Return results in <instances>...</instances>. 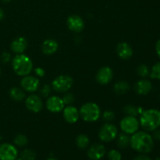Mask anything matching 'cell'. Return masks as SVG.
<instances>
[{"label": "cell", "mask_w": 160, "mask_h": 160, "mask_svg": "<svg viewBox=\"0 0 160 160\" xmlns=\"http://www.w3.org/2000/svg\"><path fill=\"white\" fill-rule=\"evenodd\" d=\"M130 145L138 152L148 154L154 148V139L147 131H137L131 137Z\"/></svg>", "instance_id": "obj_1"}, {"label": "cell", "mask_w": 160, "mask_h": 160, "mask_svg": "<svg viewBox=\"0 0 160 160\" xmlns=\"http://www.w3.org/2000/svg\"><path fill=\"white\" fill-rule=\"evenodd\" d=\"M140 125L145 131L150 132L160 127V111L156 109L144 110L141 114Z\"/></svg>", "instance_id": "obj_2"}, {"label": "cell", "mask_w": 160, "mask_h": 160, "mask_svg": "<svg viewBox=\"0 0 160 160\" xmlns=\"http://www.w3.org/2000/svg\"><path fill=\"white\" fill-rule=\"evenodd\" d=\"M12 67L13 71L18 76L24 77L29 74L33 69V62L26 55L17 54L12 60Z\"/></svg>", "instance_id": "obj_3"}, {"label": "cell", "mask_w": 160, "mask_h": 160, "mask_svg": "<svg viewBox=\"0 0 160 160\" xmlns=\"http://www.w3.org/2000/svg\"><path fill=\"white\" fill-rule=\"evenodd\" d=\"M80 117L86 122H95L100 117L101 111L95 102H88L83 105L79 111Z\"/></svg>", "instance_id": "obj_4"}, {"label": "cell", "mask_w": 160, "mask_h": 160, "mask_svg": "<svg viewBox=\"0 0 160 160\" xmlns=\"http://www.w3.org/2000/svg\"><path fill=\"white\" fill-rule=\"evenodd\" d=\"M73 84V78L68 75H60L53 80L52 83V89L56 92H67Z\"/></svg>", "instance_id": "obj_5"}, {"label": "cell", "mask_w": 160, "mask_h": 160, "mask_svg": "<svg viewBox=\"0 0 160 160\" xmlns=\"http://www.w3.org/2000/svg\"><path fill=\"white\" fill-rule=\"evenodd\" d=\"M118 134V129L112 123H105L98 131V138L102 142H110L113 141Z\"/></svg>", "instance_id": "obj_6"}, {"label": "cell", "mask_w": 160, "mask_h": 160, "mask_svg": "<svg viewBox=\"0 0 160 160\" xmlns=\"http://www.w3.org/2000/svg\"><path fill=\"white\" fill-rule=\"evenodd\" d=\"M120 126L123 133L128 134H133L138 130L140 123L134 117L127 116L120 121Z\"/></svg>", "instance_id": "obj_7"}, {"label": "cell", "mask_w": 160, "mask_h": 160, "mask_svg": "<svg viewBox=\"0 0 160 160\" xmlns=\"http://www.w3.org/2000/svg\"><path fill=\"white\" fill-rule=\"evenodd\" d=\"M18 156V151L14 145L9 143L0 145V160H16Z\"/></svg>", "instance_id": "obj_8"}, {"label": "cell", "mask_w": 160, "mask_h": 160, "mask_svg": "<svg viewBox=\"0 0 160 160\" xmlns=\"http://www.w3.org/2000/svg\"><path fill=\"white\" fill-rule=\"evenodd\" d=\"M25 105L28 110L32 112H39L43 109V102L37 95H31L25 100Z\"/></svg>", "instance_id": "obj_9"}, {"label": "cell", "mask_w": 160, "mask_h": 160, "mask_svg": "<svg viewBox=\"0 0 160 160\" xmlns=\"http://www.w3.org/2000/svg\"><path fill=\"white\" fill-rule=\"evenodd\" d=\"M20 85L23 90L28 92H34L38 90L40 85V81L37 78L27 75L20 81Z\"/></svg>", "instance_id": "obj_10"}, {"label": "cell", "mask_w": 160, "mask_h": 160, "mask_svg": "<svg viewBox=\"0 0 160 160\" xmlns=\"http://www.w3.org/2000/svg\"><path fill=\"white\" fill-rule=\"evenodd\" d=\"M67 24L69 29L75 33H80L84 30V21L80 16L71 15L67 18Z\"/></svg>", "instance_id": "obj_11"}, {"label": "cell", "mask_w": 160, "mask_h": 160, "mask_svg": "<svg viewBox=\"0 0 160 160\" xmlns=\"http://www.w3.org/2000/svg\"><path fill=\"white\" fill-rule=\"evenodd\" d=\"M64 102L62 98L59 96H52L48 98L46 101V108L51 112H61L64 109Z\"/></svg>", "instance_id": "obj_12"}, {"label": "cell", "mask_w": 160, "mask_h": 160, "mask_svg": "<svg viewBox=\"0 0 160 160\" xmlns=\"http://www.w3.org/2000/svg\"><path fill=\"white\" fill-rule=\"evenodd\" d=\"M112 70L109 67H103L98 70L96 74V81L102 85L109 84L112 79Z\"/></svg>", "instance_id": "obj_13"}, {"label": "cell", "mask_w": 160, "mask_h": 160, "mask_svg": "<svg viewBox=\"0 0 160 160\" xmlns=\"http://www.w3.org/2000/svg\"><path fill=\"white\" fill-rule=\"evenodd\" d=\"M88 156L92 160H100L106 155V148L102 144H94L88 150Z\"/></svg>", "instance_id": "obj_14"}, {"label": "cell", "mask_w": 160, "mask_h": 160, "mask_svg": "<svg viewBox=\"0 0 160 160\" xmlns=\"http://www.w3.org/2000/svg\"><path fill=\"white\" fill-rule=\"evenodd\" d=\"M64 120L68 123H75L80 117L79 111L73 106H68L63 110Z\"/></svg>", "instance_id": "obj_15"}, {"label": "cell", "mask_w": 160, "mask_h": 160, "mask_svg": "<svg viewBox=\"0 0 160 160\" xmlns=\"http://www.w3.org/2000/svg\"><path fill=\"white\" fill-rule=\"evenodd\" d=\"M152 89V84L148 80H140L134 85V91L138 95H148Z\"/></svg>", "instance_id": "obj_16"}, {"label": "cell", "mask_w": 160, "mask_h": 160, "mask_svg": "<svg viewBox=\"0 0 160 160\" xmlns=\"http://www.w3.org/2000/svg\"><path fill=\"white\" fill-rule=\"evenodd\" d=\"M117 53L120 59L127 60L132 56L133 49L127 42H120L117 46Z\"/></svg>", "instance_id": "obj_17"}, {"label": "cell", "mask_w": 160, "mask_h": 160, "mask_svg": "<svg viewBox=\"0 0 160 160\" xmlns=\"http://www.w3.org/2000/svg\"><path fill=\"white\" fill-rule=\"evenodd\" d=\"M28 47V41L23 37H18L14 39L10 45L11 50L16 54H21Z\"/></svg>", "instance_id": "obj_18"}, {"label": "cell", "mask_w": 160, "mask_h": 160, "mask_svg": "<svg viewBox=\"0 0 160 160\" xmlns=\"http://www.w3.org/2000/svg\"><path fill=\"white\" fill-rule=\"evenodd\" d=\"M59 48V44L54 39H46L42 45V51L46 56L54 54Z\"/></svg>", "instance_id": "obj_19"}, {"label": "cell", "mask_w": 160, "mask_h": 160, "mask_svg": "<svg viewBox=\"0 0 160 160\" xmlns=\"http://www.w3.org/2000/svg\"><path fill=\"white\" fill-rule=\"evenodd\" d=\"M130 90V84L126 81H119L116 83L113 86V91L117 95H123L126 94Z\"/></svg>", "instance_id": "obj_20"}, {"label": "cell", "mask_w": 160, "mask_h": 160, "mask_svg": "<svg viewBox=\"0 0 160 160\" xmlns=\"http://www.w3.org/2000/svg\"><path fill=\"white\" fill-rule=\"evenodd\" d=\"M9 95L11 98L13 99L14 101L20 102L24 98L25 94L23 90H21L19 88H12L9 91Z\"/></svg>", "instance_id": "obj_21"}, {"label": "cell", "mask_w": 160, "mask_h": 160, "mask_svg": "<svg viewBox=\"0 0 160 160\" xmlns=\"http://www.w3.org/2000/svg\"><path fill=\"white\" fill-rule=\"evenodd\" d=\"M130 142H131V138L128 136V134L122 133L117 137V145L120 148H126L130 145Z\"/></svg>", "instance_id": "obj_22"}, {"label": "cell", "mask_w": 160, "mask_h": 160, "mask_svg": "<svg viewBox=\"0 0 160 160\" xmlns=\"http://www.w3.org/2000/svg\"><path fill=\"white\" fill-rule=\"evenodd\" d=\"M90 143L88 137L86 134H79L76 138L77 146L81 149H85Z\"/></svg>", "instance_id": "obj_23"}, {"label": "cell", "mask_w": 160, "mask_h": 160, "mask_svg": "<svg viewBox=\"0 0 160 160\" xmlns=\"http://www.w3.org/2000/svg\"><path fill=\"white\" fill-rule=\"evenodd\" d=\"M36 154L33 150L24 149L20 153V159L21 160H35Z\"/></svg>", "instance_id": "obj_24"}, {"label": "cell", "mask_w": 160, "mask_h": 160, "mask_svg": "<svg viewBox=\"0 0 160 160\" xmlns=\"http://www.w3.org/2000/svg\"><path fill=\"white\" fill-rule=\"evenodd\" d=\"M123 112L126 113L128 116H131V117H136L138 113V107L133 106V105H128L123 108Z\"/></svg>", "instance_id": "obj_25"}, {"label": "cell", "mask_w": 160, "mask_h": 160, "mask_svg": "<svg viewBox=\"0 0 160 160\" xmlns=\"http://www.w3.org/2000/svg\"><path fill=\"white\" fill-rule=\"evenodd\" d=\"M28 139L23 134H17L14 138V144L19 147H24L28 145Z\"/></svg>", "instance_id": "obj_26"}, {"label": "cell", "mask_w": 160, "mask_h": 160, "mask_svg": "<svg viewBox=\"0 0 160 160\" xmlns=\"http://www.w3.org/2000/svg\"><path fill=\"white\" fill-rule=\"evenodd\" d=\"M137 73L141 77V78H147V77L149 76L150 74L149 68H148V66L145 65V64L139 65L137 68Z\"/></svg>", "instance_id": "obj_27"}, {"label": "cell", "mask_w": 160, "mask_h": 160, "mask_svg": "<svg viewBox=\"0 0 160 160\" xmlns=\"http://www.w3.org/2000/svg\"><path fill=\"white\" fill-rule=\"evenodd\" d=\"M149 76L152 79L160 80V62H156L152 68Z\"/></svg>", "instance_id": "obj_28"}, {"label": "cell", "mask_w": 160, "mask_h": 160, "mask_svg": "<svg viewBox=\"0 0 160 160\" xmlns=\"http://www.w3.org/2000/svg\"><path fill=\"white\" fill-rule=\"evenodd\" d=\"M108 159L109 160H121L122 156L119 151L112 149L108 152Z\"/></svg>", "instance_id": "obj_29"}, {"label": "cell", "mask_w": 160, "mask_h": 160, "mask_svg": "<svg viewBox=\"0 0 160 160\" xmlns=\"http://www.w3.org/2000/svg\"><path fill=\"white\" fill-rule=\"evenodd\" d=\"M115 118V113L111 110H106L103 112L102 114V119L103 120L106 122L112 121Z\"/></svg>", "instance_id": "obj_30"}, {"label": "cell", "mask_w": 160, "mask_h": 160, "mask_svg": "<svg viewBox=\"0 0 160 160\" xmlns=\"http://www.w3.org/2000/svg\"><path fill=\"white\" fill-rule=\"evenodd\" d=\"M62 101H63L64 104L71 105L74 102V96L73 94L67 93L62 98Z\"/></svg>", "instance_id": "obj_31"}, {"label": "cell", "mask_w": 160, "mask_h": 160, "mask_svg": "<svg viewBox=\"0 0 160 160\" xmlns=\"http://www.w3.org/2000/svg\"><path fill=\"white\" fill-rule=\"evenodd\" d=\"M50 93H51V87L48 84H45L40 90L41 95L45 98H47L50 95Z\"/></svg>", "instance_id": "obj_32"}, {"label": "cell", "mask_w": 160, "mask_h": 160, "mask_svg": "<svg viewBox=\"0 0 160 160\" xmlns=\"http://www.w3.org/2000/svg\"><path fill=\"white\" fill-rule=\"evenodd\" d=\"M0 59L2 62L4 63H7L9 61L11 60V55L10 53L6 52H4L1 54V56H0Z\"/></svg>", "instance_id": "obj_33"}, {"label": "cell", "mask_w": 160, "mask_h": 160, "mask_svg": "<svg viewBox=\"0 0 160 160\" xmlns=\"http://www.w3.org/2000/svg\"><path fill=\"white\" fill-rule=\"evenodd\" d=\"M34 73H35V74L37 75L38 77H40V78L45 76V70L42 68H41V67H37V68H35Z\"/></svg>", "instance_id": "obj_34"}, {"label": "cell", "mask_w": 160, "mask_h": 160, "mask_svg": "<svg viewBox=\"0 0 160 160\" xmlns=\"http://www.w3.org/2000/svg\"><path fill=\"white\" fill-rule=\"evenodd\" d=\"M153 139L156 141H160V129L157 128L156 130L153 131V134H152Z\"/></svg>", "instance_id": "obj_35"}, {"label": "cell", "mask_w": 160, "mask_h": 160, "mask_svg": "<svg viewBox=\"0 0 160 160\" xmlns=\"http://www.w3.org/2000/svg\"><path fill=\"white\" fill-rule=\"evenodd\" d=\"M133 160H152L148 157V156H146L145 154H142V155H139V156H136Z\"/></svg>", "instance_id": "obj_36"}, {"label": "cell", "mask_w": 160, "mask_h": 160, "mask_svg": "<svg viewBox=\"0 0 160 160\" xmlns=\"http://www.w3.org/2000/svg\"><path fill=\"white\" fill-rule=\"evenodd\" d=\"M156 52L157 56L160 58V39L158 40V42L156 44Z\"/></svg>", "instance_id": "obj_37"}, {"label": "cell", "mask_w": 160, "mask_h": 160, "mask_svg": "<svg viewBox=\"0 0 160 160\" xmlns=\"http://www.w3.org/2000/svg\"><path fill=\"white\" fill-rule=\"evenodd\" d=\"M5 17V12L2 8H0V21L2 20Z\"/></svg>", "instance_id": "obj_38"}, {"label": "cell", "mask_w": 160, "mask_h": 160, "mask_svg": "<svg viewBox=\"0 0 160 160\" xmlns=\"http://www.w3.org/2000/svg\"><path fill=\"white\" fill-rule=\"evenodd\" d=\"M1 1L3 2H5V3H7V2H9L11 0H1Z\"/></svg>", "instance_id": "obj_39"}, {"label": "cell", "mask_w": 160, "mask_h": 160, "mask_svg": "<svg viewBox=\"0 0 160 160\" xmlns=\"http://www.w3.org/2000/svg\"><path fill=\"white\" fill-rule=\"evenodd\" d=\"M46 160H57V159H55V158H48V159H47Z\"/></svg>", "instance_id": "obj_40"}, {"label": "cell", "mask_w": 160, "mask_h": 160, "mask_svg": "<svg viewBox=\"0 0 160 160\" xmlns=\"http://www.w3.org/2000/svg\"><path fill=\"white\" fill-rule=\"evenodd\" d=\"M156 160H160V156H159V157H158L157 159H156Z\"/></svg>", "instance_id": "obj_41"}, {"label": "cell", "mask_w": 160, "mask_h": 160, "mask_svg": "<svg viewBox=\"0 0 160 160\" xmlns=\"http://www.w3.org/2000/svg\"><path fill=\"white\" fill-rule=\"evenodd\" d=\"M0 74H1V69H0Z\"/></svg>", "instance_id": "obj_42"}, {"label": "cell", "mask_w": 160, "mask_h": 160, "mask_svg": "<svg viewBox=\"0 0 160 160\" xmlns=\"http://www.w3.org/2000/svg\"><path fill=\"white\" fill-rule=\"evenodd\" d=\"M159 99H160V94H159Z\"/></svg>", "instance_id": "obj_43"}]
</instances>
